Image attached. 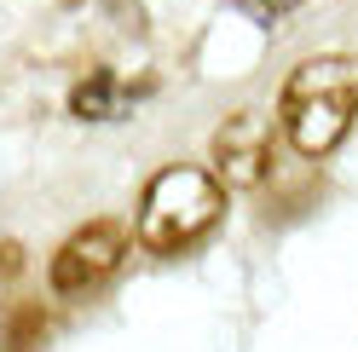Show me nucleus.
I'll return each mask as SVG.
<instances>
[{"mask_svg": "<svg viewBox=\"0 0 358 352\" xmlns=\"http://www.w3.org/2000/svg\"><path fill=\"white\" fill-rule=\"evenodd\" d=\"M237 6L249 12V17H260V24H278V17H283V12H295L301 0H237Z\"/></svg>", "mask_w": 358, "mask_h": 352, "instance_id": "7", "label": "nucleus"}, {"mask_svg": "<svg viewBox=\"0 0 358 352\" xmlns=\"http://www.w3.org/2000/svg\"><path fill=\"white\" fill-rule=\"evenodd\" d=\"M127 243H133V231L122 226V219H87L70 243L52 254V266H47L52 289H58V295H87V289H99V283L122 266Z\"/></svg>", "mask_w": 358, "mask_h": 352, "instance_id": "3", "label": "nucleus"}, {"mask_svg": "<svg viewBox=\"0 0 358 352\" xmlns=\"http://www.w3.org/2000/svg\"><path fill=\"white\" fill-rule=\"evenodd\" d=\"M352 116H358V64L352 58H341V52L306 58L283 81L278 122L301 156H329L352 133Z\"/></svg>", "mask_w": 358, "mask_h": 352, "instance_id": "1", "label": "nucleus"}, {"mask_svg": "<svg viewBox=\"0 0 358 352\" xmlns=\"http://www.w3.org/2000/svg\"><path fill=\"white\" fill-rule=\"evenodd\" d=\"M41 335H47V318H41L35 306H29V312H17V318H12V352H29V346H35Z\"/></svg>", "mask_w": 358, "mask_h": 352, "instance_id": "6", "label": "nucleus"}, {"mask_svg": "<svg viewBox=\"0 0 358 352\" xmlns=\"http://www.w3.org/2000/svg\"><path fill=\"white\" fill-rule=\"evenodd\" d=\"M226 185L208 168H162L139 196V243L150 254H185L220 226Z\"/></svg>", "mask_w": 358, "mask_h": 352, "instance_id": "2", "label": "nucleus"}, {"mask_svg": "<svg viewBox=\"0 0 358 352\" xmlns=\"http://www.w3.org/2000/svg\"><path fill=\"white\" fill-rule=\"evenodd\" d=\"M214 179L226 191H249L266 179V162H272V127H266L260 110H231L226 122L214 127Z\"/></svg>", "mask_w": 358, "mask_h": 352, "instance_id": "4", "label": "nucleus"}, {"mask_svg": "<svg viewBox=\"0 0 358 352\" xmlns=\"http://www.w3.org/2000/svg\"><path fill=\"white\" fill-rule=\"evenodd\" d=\"M70 110H76L81 122H104L110 110H116V81H110V75L81 81V87H76V98H70Z\"/></svg>", "mask_w": 358, "mask_h": 352, "instance_id": "5", "label": "nucleus"}]
</instances>
